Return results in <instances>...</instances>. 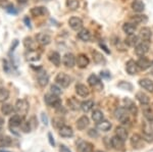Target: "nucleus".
Returning <instances> with one entry per match:
<instances>
[{
  "instance_id": "69168bd1",
  "label": "nucleus",
  "mask_w": 153,
  "mask_h": 152,
  "mask_svg": "<svg viewBox=\"0 0 153 152\" xmlns=\"http://www.w3.org/2000/svg\"><path fill=\"white\" fill-rule=\"evenodd\" d=\"M45 1H50V0H45Z\"/></svg>"
},
{
  "instance_id": "39448f33",
  "label": "nucleus",
  "mask_w": 153,
  "mask_h": 152,
  "mask_svg": "<svg viewBox=\"0 0 153 152\" xmlns=\"http://www.w3.org/2000/svg\"><path fill=\"white\" fill-rule=\"evenodd\" d=\"M55 82L62 88H68L71 83V78L65 73H59L55 77Z\"/></svg>"
},
{
  "instance_id": "052dcab7",
  "label": "nucleus",
  "mask_w": 153,
  "mask_h": 152,
  "mask_svg": "<svg viewBox=\"0 0 153 152\" xmlns=\"http://www.w3.org/2000/svg\"><path fill=\"white\" fill-rule=\"evenodd\" d=\"M150 72H151V73L153 75V61L151 62V67H150Z\"/></svg>"
},
{
  "instance_id": "c9c22d12",
  "label": "nucleus",
  "mask_w": 153,
  "mask_h": 152,
  "mask_svg": "<svg viewBox=\"0 0 153 152\" xmlns=\"http://www.w3.org/2000/svg\"><path fill=\"white\" fill-rule=\"evenodd\" d=\"M46 13V8L43 6H35L31 8V14L33 16H41Z\"/></svg>"
},
{
  "instance_id": "6ab92c4d",
  "label": "nucleus",
  "mask_w": 153,
  "mask_h": 152,
  "mask_svg": "<svg viewBox=\"0 0 153 152\" xmlns=\"http://www.w3.org/2000/svg\"><path fill=\"white\" fill-rule=\"evenodd\" d=\"M139 37L142 39V41H144V42H150V40H151V38H152V31H151V29L147 28V27H145V28L141 29V31H140V34H139Z\"/></svg>"
},
{
  "instance_id": "c756f323",
  "label": "nucleus",
  "mask_w": 153,
  "mask_h": 152,
  "mask_svg": "<svg viewBox=\"0 0 153 152\" xmlns=\"http://www.w3.org/2000/svg\"><path fill=\"white\" fill-rule=\"evenodd\" d=\"M92 55H93V59H94V62L97 63V65H104L105 63V57L102 55V53H100L99 51L93 50L92 51Z\"/></svg>"
},
{
  "instance_id": "6e6d98bb",
  "label": "nucleus",
  "mask_w": 153,
  "mask_h": 152,
  "mask_svg": "<svg viewBox=\"0 0 153 152\" xmlns=\"http://www.w3.org/2000/svg\"><path fill=\"white\" fill-rule=\"evenodd\" d=\"M41 119H42V121H43V124L45 125V126H47V125H48V117H47V116H46V113L42 112V113H41Z\"/></svg>"
},
{
  "instance_id": "ea45409f",
  "label": "nucleus",
  "mask_w": 153,
  "mask_h": 152,
  "mask_svg": "<svg viewBox=\"0 0 153 152\" xmlns=\"http://www.w3.org/2000/svg\"><path fill=\"white\" fill-rule=\"evenodd\" d=\"M87 82H88V84L91 86V87H96V86H98V85H101L99 78H98L96 75H94V73H92V75L89 76Z\"/></svg>"
},
{
  "instance_id": "7c9ffc66",
  "label": "nucleus",
  "mask_w": 153,
  "mask_h": 152,
  "mask_svg": "<svg viewBox=\"0 0 153 152\" xmlns=\"http://www.w3.org/2000/svg\"><path fill=\"white\" fill-rule=\"evenodd\" d=\"M132 9L134 10L135 12H143L145 9V4L143 3L141 0H135V1L132 2Z\"/></svg>"
},
{
  "instance_id": "09e8293b",
  "label": "nucleus",
  "mask_w": 153,
  "mask_h": 152,
  "mask_svg": "<svg viewBox=\"0 0 153 152\" xmlns=\"http://www.w3.org/2000/svg\"><path fill=\"white\" fill-rule=\"evenodd\" d=\"M143 113H144V116L147 121H153V110L151 108L144 109Z\"/></svg>"
},
{
  "instance_id": "f03ea898",
  "label": "nucleus",
  "mask_w": 153,
  "mask_h": 152,
  "mask_svg": "<svg viewBox=\"0 0 153 152\" xmlns=\"http://www.w3.org/2000/svg\"><path fill=\"white\" fill-rule=\"evenodd\" d=\"M130 112L128 111V109L126 107H117L114 111V116L117 121H120L123 125L126 124H130V116H129Z\"/></svg>"
},
{
  "instance_id": "4c0bfd02",
  "label": "nucleus",
  "mask_w": 153,
  "mask_h": 152,
  "mask_svg": "<svg viewBox=\"0 0 153 152\" xmlns=\"http://www.w3.org/2000/svg\"><path fill=\"white\" fill-rule=\"evenodd\" d=\"M93 107H94V102L92 100H85L81 103V109L84 112H89Z\"/></svg>"
},
{
  "instance_id": "20e7f679",
  "label": "nucleus",
  "mask_w": 153,
  "mask_h": 152,
  "mask_svg": "<svg viewBox=\"0 0 153 152\" xmlns=\"http://www.w3.org/2000/svg\"><path fill=\"white\" fill-rule=\"evenodd\" d=\"M44 101L45 103L48 105V106H51V107H58L59 105H61V100L57 95H54L52 93H48L44 96Z\"/></svg>"
},
{
  "instance_id": "2eb2a0df",
  "label": "nucleus",
  "mask_w": 153,
  "mask_h": 152,
  "mask_svg": "<svg viewBox=\"0 0 153 152\" xmlns=\"http://www.w3.org/2000/svg\"><path fill=\"white\" fill-rule=\"evenodd\" d=\"M36 41L37 43L41 44V45H48L51 42V37L48 34L45 33H39L36 35Z\"/></svg>"
},
{
  "instance_id": "e2e57ef3",
  "label": "nucleus",
  "mask_w": 153,
  "mask_h": 152,
  "mask_svg": "<svg viewBox=\"0 0 153 152\" xmlns=\"http://www.w3.org/2000/svg\"><path fill=\"white\" fill-rule=\"evenodd\" d=\"M93 152H103V151H101V150H96V151H93Z\"/></svg>"
},
{
  "instance_id": "e433bc0d",
  "label": "nucleus",
  "mask_w": 153,
  "mask_h": 152,
  "mask_svg": "<svg viewBox=\"0 0 153 152\" xmlns=\"http://www.w3.org/2000/svg\"><path fill=\"white\" fill-rule=\"evenodd\" d=\"M92 119L96 124H98V122H102L103 119H104V114H103V112L101 111V110L96 109L92 112Z\"/></svg>"
},
{
  "instance_id": "ddd939ff",
  "label": "nucleus",
  "mask_w": 153,
  "mask_h": 152,
  "mask_svg": "<svg viewBox=\"0 0 153 152\" xmlns=\"http://www.w3.org/2000/svg\"><path fill=\"white\" fill-rule=\"evenodd\" d=\"M126 70H127V73L131 76L137 75L138 70H139L137 62L133 59H130L129 61H127V63H126Z\"/></svg>"
},
{
  "instance_id": "4be33fe9",
  "label": "nucleus",
  "mask_w": 153,
  "mask_h": 152,
  "mask_svg": "<svg viewBox=\"0 0 153 152\" xmlns=\"http://www.w3.org/2000/svg\"><path fill=\"white\" fill-rule=\"evenodd\" d=\"M137 65H138L139 70H146L147 68H149L150 67H151V62H150V60L148 59L147 57H144V56H141V57L138 59Z\"/></svg>"
},
{
  "instance_id": "9d476101",
  "label": "nucleus",
  "mask_w": 153,
  "mask_h": 152,
  "mask_svg": "<svg viewBox=\"0 0 153 152\" xmlns=\"http://www.w3.org/2000/svg\"><path fill=\"white\" fill-rule=\"evenodd\" d=\"M62 63L66 67L71 68L76 65V58L75 57V55H74L73 53H66V54L63 55V57H62Z\"/></svg>"
},
{
  "instance_id": "4468645a",
  "label": "nucleus",
  "mask_w": 153,
  "mask_h": 152,
  "mask_svg": "<svg viewBox=\"0 0 153 152\" xmlns=\"http://www.w3.org/2000/svg\"><path fill=\"white\" fill-rule=\"evenodd\" d=\"M24 121V117L19 116V114H14L9 119V128L14 129V128H19L21 127L22 122Z\"/></svg>"
},
{
  "instance_id": "c85d7f7f",
  "label": "nucleus",
  "mask_w": 153,
  "mask_h": 152,
  "mask_svg": "<svg viewBox=\"0 0 153 152\" xmlns=\"http://www.w3.org/2000/svg\"><path fill=\"white\" fill-rule=\"evenodd\" d=\"M81 103L82 102H80L78 99H76L75 97H71L70 99L68 100V106L70 107L71 110H79L81 109Z\"/></svg>"
},
{
  "instance_id": "393cba45",
  "label": "nucleus",
  "mask_w": 153,
  "mask_h": 152,
  "mask_svg": "<svg viewBox=\"0 0 153 152\" xmlns=\"http://www.w3.org/2000/svg\"><path fill=\"white\" fill-rule=\"evenodd\" d=\"M139 36L135 35V34H133V35H128V37L126 38L125 42L127 44L128 46H131V47H136V46L139 44Z\"/></svg>"
},
{
  "instance_id": "dca6fc26",
  "label": "nucleus",
  "mask_w": 153,
  "mask_h": 152,
  "mask_svg": "<svg viewBox=\"0 0 153 152\" xmlns=\"http://www.w3.org/2000/svg\"><path fill=\"white\" fill-rule=\"evenodd\" d=\"M89 124H90V119H89V117L87 116H81L78 121H76V128H78V130L83 131V130L88 128Z\"/></svg>"
},
{
  "instance_id": "13d9d810",
  "label": "nucleus",
  "mask_w": 153,
  "mask_h": 152,
  "mask_svg": "<svg viewBox=\"0 0 153 152\" xmlns=\"http://www.w3.org/2000/svg\"><path fill=\"white\" fill-rule=\"evenodd\" d=\"M101 77L108 79V78H110V73H108L107 72H101Z\"/></svg>"
},
{
  "instance_id": "f3484780",
  "label": "nucleus",
  "mask_w": 153,
  "mask_h": 152,
  "mask_svg": "<svg viewBox=\"0 0 153 152\" xmlns=\"http://www.w3.org/2000/svg\"><path fill=\"white\" fill-rule=\"evenodd\" d=\"M59 136H61L62 138H71L74 136V130L70 126H63L58 130Z\"/></svg>"
},
{
  "instance_id": "b1692460",
  "label": "nucleus",
  "mask_w": 153,
  "mask_h": 152,
  "mask_svg": "<svg viewBox=\"0 0 153 152\" xmlns=\"http://www.w3.org/2000/svg\"><path fill=\"white\" fill-rule=\"evenodd\" d=\"M115 135H117L118 138H120L124 141H126L129 138V132H128V130L123 126L117 127V129H115Z\"/></svg>"
},
{
  "instance_id": "f8f14e48",
  "label": "nucleus",
  "mask_w": 153,
  "mask_h": 152,
  "mask_svg": "<svg viewBox=\"0 0 153 152\" xmlns=\"http://www.w3.org/2000/svg\"><path fill=\"white\" fill-rule=\"evenodd\" d=\"M149 50V42H144L139 43L135 47V53L138 56H144Z\"/></svg>"
},
{
  "instance_id": "a211bd4d",
  "label": "nucleus",
  "mask_w": 153,
  "mask_h": 152,
  "mask_svg": "<svg viewBox=\"0 0 153 152\" xmlns=\"http://www.w3.org/2000/svg\"><path fill=\"white\" fill-rule=\"evenodd\" d=\"M89 63H90V60H89L88 56L86 54L81 53V54L78 55V57H76V65H78V67L80 68H86L89 65Z\"/></svg>"
},
{
  "instance_id": "9b49d317",
  "label": "nucleus",
  "mask_w": 153,
  "mask_h": 152,
  "mask_svg": "<svg viewBox=\"0 0 153 152\" xmlns=\"http://www.w3.org/2000/svg\"><path fill=\"white\" fill-rule=\"evenodd\" d=\"M130 143L133 148L139 149V148H141L143 146V144H144V139H143V137L140 136L139 134H134L131 137Z\"/></svg>"
},
{
  "instance_id": "f704fd0d",
  "label": "nucleus",
  "mask_w": 153,
  "mask_h": 152,
  "mask_svg": "<svg viewBox=\"0 0 153 152\" xmlns=\"http://www.w3.org/2000/svg\"><path fill=\"white\" fill-rule=\"evenodd\" d=\"M98 131H101V132H108L110 129H111V124H110L108 121H105L103 119L102 122H98L97 126H96Z\"/></svg>"
},
{
  "instance_id": "0eeeda50",
  "label": "nucleus",
  "mask_w": 153,
  "mask_h": 152,
  "mask_svg": "<svg viewBox=\"0 0 153 152\" xmlns=\"http://www.w3.org/2000/svg\"><path fill=\"white\" fill-rule=\"evenodd\" d=\"M76 150L78 152H93L94 151V145L88 141H80L76 144Z\"/></svg>"
},
{
  "instance_id": "c03bdc74",
  "label": "nucleus",
  "mask_w": 153,
  "mask_h": 152,
  "mask_svg": "<svg viewBox=\"0 0 153 152\" xmlns=\"http://www.w3.org/2000/svg\"><path fill=\"white\" fill-rule=\"evenodd\" d=\"M66 6L70 10H76L80 6L79 0H66Z\"/></svg>"
},
{
  "instance_id": "a878e982",
  "label": "nucleus",
  "mask_w": 153,
  "mask_h": 152,
  "mask_svg": "<svg viewBox=\"0 0 153 152\" xmlns=\"http://www.w3.org/2000/svg\"><path fill=\"white\" fill-rule=\"evenodd\" d=\"M136 98H137V100L142 105H148L150 103L149 96H148L146 93H144V92H138L137 94H136Z\"/></svg>"
},
{
  "instance_id": "473e14b6",
  "label": "nucleus",
  "mask_w": 153,
  "mask_h": 152,
  "mask_svg": "<svg viewBox=\"0 0 153 152\" xmlns=\"http://www.w3.org/2000/svg\"><path fill=\"white\" fill-rule=\"evenodd\" d=\"M26 57L29 61H32V62L38 61L40 59V53H39L37 50H29L26 54Z\"/></svg>"
},
{
  "instance_id": "603ef678",
  "label": "nucleus",
  "mask_w": 153,
  "mask_h": 152,
  "mask_svg": "<svg viewBox=\"0 0 153 152\" xmlns=\"http://www.w3.org/2000/svg\"><path fill=\"white\" fill-rule=\"evenodd\" d=\"M55 110H56V113L57 114H65L66 113V109L62 106V105H59L58 107H56Z\"/></svg>"
},
{
  "instance_id": "7ed1b4c3",
  "label": "nucleus",
  "mask_w": 153,
  "mask_h": 152,
  "mask_svg": "<svg viewBox=\"0 0 153 152\" xmlns=\"http://www.w3.org/2000/svg\"><path fill=\"white\" fill-rule=\"evenodd\" d=\"M143 139L146 142H153V121H147L143 125Z\"/></svg>"
},
{
  "instance_id": "5fc2aeb1",
  "label": "nucleus",
  "mask_w": 153,
  "mask_h": 152,
  "mask_svg": "<svg viewBox=\"0 0 153 152\" xmlns=\"http://www.w3.org/2000/svg\"><path fill=\"white\" fill-rule=\"evenodd\" d=\"M59 152H71V150L70 148H68V146L61 144V145L59 146Z\"/></svg>"
},
{
  "instance_id": "72a5a7b5",
  "label": "nucleus",
  "mask_w": 153,
  "mask_h": 152,
  "mask_svg": "<svg viewBox=\"0 0 153 152\" xmlns=\"http://www.w3.org/2000/svg\"><path fill=\"white\" fill-rule=\"evenodd\" d=\"M12 145V139L9 136L1 135L0 136V148H6Z\"/></svg>"
},
{
  "instance_id": "cd10ccee",
  "label": "nucleus",
  "mask_w": 153,
  "mask_h": 152,
  "mask_svg": "<svg viewBox=\"0 0 153 152\" xmlns=\"http://www.w3.org/2000/svg\"><path fill=\"white\" fill-rule=\"evenodd\" d=\"M48 58H49V60H50V62L53 63L55 67H59V65H60L61 58H60V55H59L58 52H56V51L51 52L50 54H49Z\"/></svg>"
},
{
  "instance_id": "0e129e2a",
  "label": "nucleus",
  "mask_w": 153,
  "mask_h": 152,
  "mask_svg": "<svg viewBox=\"0 0 153 152\" xmlns=\"http://www.w3.org/2000/svg\"><path fill=\"white\" fill-rule=\"evenodd\" d=\"M0 152H8V151H5V150H0Z\"/></svg>"
},
{
  "instance_id": "58836bf2",
  "label": "nucleus",
  "mask_w": 153,
  "mask_h": 152,
  "mask_svg": "<svg viewBox=\"0 0 153 152\" xmlns=\"http://www.w3.org/2000/svg\"><path fill=\"white\" fill-rule=\"evenodd\" d=\"M13 111H14V107L12 106L11 104H8V103L2 104V106H1L2 114H4V116H10Z\"/></svg>"
},
{
  "instance_id": "423d86ee",
  "label": "nucleus",
  "mask_w": 153,
  "mask_h": 152,
  "mask_svg": "<svg viewBox=\"0 0 153 152\" xmlns=\"http://www.w3.org/2000/svg\"><path fill=\"white\" fill-rule=\"evenodd\" d=\"M110 144H111V147L114 150L122 152L125 151V141L122 140L120 138H118L117 135L110 139Z\"/></svg>"
},
{
  "instance_id": "6e6552de",
  "label": "nucleus",
  "mask_w": 153,
  "mask_h": 152,
  "mask_svg": "<svg viewBox=\"0 0 153 152\" xmlns=\"http://www.w3.org/2000/svg\"><path fill=\"white\" fill-rule=\"evenodd\" d=\"M124 104H125V107L128 109V111L130 112L131 114H133V116H137L138 113V108H137V105L135 104V102L133 101L132 99H130V98L126 97L124 98Z\"/></svg>"
},
{
  "instance_id": "79ce46f5",
  "label": "nucleus",
  "mask_w": 153,
  "mask_h": 152,
  "mask_svg": "<svg viewBox=\"0 0 153 152\" xmlns=\"http://www.w3.org/2000/svg\"><path fill=\"white\" fill-rule=\"evenodd\" d=\"M52 126L56 129H60L61 127L65 126V119L61 116H56L52 119Z\"/></svg>"
},
{
  "instance_id": "412c9836",
  "label": "nucleus",
  "mask_w": 153,
  "mask_h": 152,
  "mask_svg": "<svg viewBox=\"0 0 153 152\" xmlns=\"http://www.w3.org/2000/svg\"><path fill=\"white\" fill-rule=\"evenodd\" d=\"M140 87L143 88L144 90H146L147 92H153V81H151L148 78H144L139 81Z\"/></svg>"
},
{
  "instance_id": "de8ad7c7",
  "label": "nucleus",
  "mask_w": 153,
  "mask_h": 152,
  "mask_svg": "<svg viewBox=\"0 0 153 152\" xmlns=\"http://www.w3.org/2000/svg\"><path fill=\"white\" fill-rule=\"evenodd\" d=\"M21 130L24 132V133H30V132L32 131V127H31V124H30V122H27V121H23L21 125Z\"/></svg>"
},
{
  "instance_id": "bf43d9fd",
  "label": "nucleus",
  "mask_w": 153,
  "mask_h": 152,
  "mask_svg": "<svg viewBox=\"0 0 153 152\" xmlns=\"http://www.w3.org/2000/svg\"><path fill=\"white\" fill-rule=\"evenodd\" d=\"M2 125H4V119L0 116V126H2Z\"/></svg>"
},
{
  "instance_id": "2f4dec72",
  "label": "nucleus",
  "mask_w": 153,
  "mask_h": 152,
  "mask_svg": "<svg viewBox=\"0 0 153 152\" xmlns=\"http://www.w3.org/2000/svg\"><path fill=\"white\" fill-rule=\"evenodd\" d=\"M78 38L80 39V40L84 41V42H88V41H90V39H91L90 31L87 30V29H82L81 31H79Z\"/></svg>"
},
{
  "instance_id": "bb28decb",
  "label": "nucleus",
  "mask_w": 153,
  "mask_h": 152,
  "mask_svg": "<svg viewBox=\"0 0 153 152\" xmlns=\"http://www.w3.org/2000/svg\"><path fill=\"white\" fill-rule=\"evenodd\" d=\"M136 30H137V27L133 23H125L123 24V31L127 35H133V34H135Z\"/></svg>"
},
{
  "instance_id": "8fccbe9b",
  "label": "nucleus",
  "mask_w": 153,
  "mask_h": 152,
  "mask_svg": "<svg viewBox=\"0 0 153 152\" xmlns=\"http://www.w3.org/2000/svg\"><path fill=\"white\" fill-rule=\"evenodd\" d=\"M50 91H51V93H52V94L57 95V96H59V95L61 94V89L58 87V86H56V85H52V86H51Z\"/></svg>"
},
{
  "instance_id": "aec40b11",
  "label": "nucleus",
  "mask_w": 153,
  "mask_h": 152,
  "mask_svg": "<svg viewBox=\"0 0 153 152\" xmlns=\"http://www.w3.org/2000/svg\"><path fill=\"white\" fill-rule=\"evenodd\" d=\"M76 93L80 97H87L90 94V90L86 85L84 84H76Z\"/></svg>"
},
{
  "instance_id": "4d7b16f0",
  "label": "nucleus",
  "mask_w": 153,
  "mask_h": 152,
  "mask_svg": "<svg viewBox=\"0 0 153 152\" xmlns=\"http://www.w3.org/2000/svg\"><path fill=\"white\" fill-rule=\"evenodd\" d=\"M48 141H49V143H50L51 146L55 145V141H54V138H53V136L51 133H48Z\"/></svg>"
},
{
  "instance_id": "5701e85b",
  "label": "nucleus",
  "mask_w": 153,
  "mask_h": 152,
  "mask_svg": "<svg viewBox=\"0 0 153 152\" xmlns=\"http://www.w3.org/2000/svg\"><path fill=\"white\" fill-rule=\"evenodd\" d=\"M37 81H38V84L40 87H46L49 83V77L48 75L45 72H40L38 73V78H37Z\"/></svg>"
},
{
  "instance_id": "680f3d73",
  "label": "nucleus",
  "mask_w": 153,
  "mask_h": 152,
  "mask_svg": "<svg viewBox=\"0 0 153 152\" xmlns=\"http://www.w3.org/2000/svg\"><path fill=\"white\" fill-rule=\"evenodd\" d=\"M27 1L28 0H18V2H19V3H26Z\"/></svg>"
},
{
  "instance_id": "a19ab883",
  "label": "nucleus",
  "mask_w": 153,
  "mask_h": 152,
  "mask_svg": "<svg viewBox=\"0 0 153 152\" xmlns=\"http://www.w3.org/2000/svg\"><path fill=\"white\" fill-rule=\"evenodd\" d=\"M147 16L145 14H137V16H134L131 21L133 22V24H142V23H146L147 22Z\"/></svg>"
},
{
  "instance_id": "864d4df0",
  "label": "nucleus",
  "mask_w": 153,
  "mask_h": 152,
  "mask_svg": "<svg viewBox=\"0 0 153 152\" xmlns=\"http://www.w3.org/2000/svg\"><path fill=\"white\" fill-rule=\"evenodd\" d=\"M88 135H89L90 137H92V138H97L98 135H99V134H98V132L96 131L95 129H90V130L88 131Z\"/></svg>"
},
{
  "instance_id": "49530a36",
  "label": "nucleus",
  "mask_w": 153,
  "mask_h": 152,
  "mask_svg": "<svg viewBox=\"0 0 153 152\" xmlns=\"http://www.w3.org/2000/svg\"><path fill=\"white\" fill-rule=\"evenodd\" d=\"M118 87L123 90H128V91H132L133 90V85L129 82H126V81H122L117 84Z\"/></svg>"
},
{
  "instance_id": "3c124183",
  "label": "nucleus",
  "mask_w": 153,
  "mask_h": 152,
  "mask_svg": "<svg viewBox=\"0 0 153 152\" xmlns=\"http://www.w3.org/2000/svg\"><path fill=\"white\" fill-rule=\"evenodd\" d=\"M30 124H31V127H32V130H35L37 127H38V122L36 121V117L35 116H32L31 119H30Z\"/></svg>"
},
{
  "instance_id": "f257e3e1",
  "label": "nucleus",
  "mask_w": 153,
  "mask_h": 152,
  "mask_svg": "<svg viewBox=\"0 0 153 152\" xmlns=\"http://www.w3.org/2000/svg\"><path fill=\"white\" fill-rule=\"evenodd\" d=\"M29 108H30V104L26 99H19L18 101L16 102V105H14V111H16L19 116H21L23 117H25L28 114Z\"/></svg>"
},
{
  "instance_id": "a18cd8bd",
  "label": "nucleus",
  "mask_w": 153,
  "mask_h": 152,
  "mask_svg": "<svg viewBox=\"0 0 153 152\" xmlns=\"http://www.w3.org/2000/svg\"><path fill=\"white\" fill-rule=\"evenodd\" d=\"M9 91L5 88H0V102H4L8 99Z\"/></svg>"
},
{
  "instance_id": "37998d69",
  "label": "nucleus",
  "mask_w": 153,
  "mask_h": 152,
  "mask_svg": "<svg viewBox=\"0 0 153 152\" xmlns=\"http://www.w3.org/2000/svg\"><path fill=\"white\" fill-rule=\"evenodd\" d=\"M24 45L26 48H28V50H35V42H34L31 37H26L25 38Z\"/></svg>"
},
{
  "instance_id": "1a4fd4ad",
  "label": "nucleus",
  "mask_w": 153,
  "mask_h": 152,
  "mask_svg": "<svg viewBox=\"0 0 153 152\" xmlns=\"http://www.w3.org/2000/svg\"><path fill=\"white\" fill-rule=\"evenodd\" d=\"M68 24L74 31H81L83 29V21L78 16H71L68 19Z\"/></svg>"
}]
</instances>
